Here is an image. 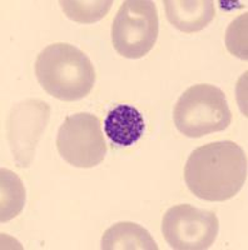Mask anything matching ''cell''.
<instances>
[{"mask_svg": "<svg viewBox=\"0 0 248 250\" xmlns=\"http://www.w3.org/2000/svg\"><path fill=\"white\" fill-rule=\"evenodd\" d=\"M159 34L157 6L151 0H127L120 5L113 24L112 44L119 55L140 59L153 49Z\"/></svg>", "mask_w": 248, "mask_h": 250, "instance_id": "277c9868", "label": "cell"}, {"mask_svg": "<svg viewBox=\"0 0 248 250\" xmlns=\"http://www.w3.org/2000/svg\"><path fill=\"white\" fill-rule=\"evenodd\" d=\"M146 129L144 118L138 109L119 104L114 106L104 119V133L113 144L131 146L142 138Z\"/></svg>", "mask_w": 248, "mask_h": 250, "instance_id": "9c48e42d", "label": "cell"}, {"mask_svg": "<svg viewBox=\"0 0 248 250\" xmlns=\"http://www.w3.org/2000/svg\"><path fill=\"white\" fill-rule=\"evenodd\" d=\"M57 149L59 155L75 168L90 169L99 165L107 154L99 118L90 113L67 117L58 130Z\"/></svg>", "mask_w": 248, "mask_h": 250, "instance_id": "5b68a950", "label": "cell"}, {"mask_svg": "<svg viewBox=\"0 0 248 250\" xmlns=\"http://www.w3.org/2000/svg\"><path fill=\"white\" fill-rule=\"evenodd\" d=\"M59 5L64 14L79 24H94L106 17L113 1L108 0H60Z\"/></svg>", "mask_w": 248, "mask_h": 250, "instance_id": "7c38bea8", "label": "cell"}, {"mask_svg": "<svg viewBox=\"0 0 248 250\" xmlns=\"http://www.w3.org/2000/svg\"><path fill=\"white\" fill-rule=\"evenodd\" d=\"M40 86L62 102H75L94 88L95 69L88 55L74 45L55 43L44 48L35 60Z\"/></svg>", "mask_w": 248, "mask_h": 250, "instance_id": "7a4b0ae2", "label": "cell"}, {"mask_svg": "<svg viewBox=\"0 0 248 250\" xmlns=\"http://www.w3.org/2000/svg\"><path fill=\"white\" fill-rule=\"evenodd\" d=\"M103 250H158L151 234L137 223L120 222L112 225L102 236Z\"/></svg>", "mask_w": 248, "mask_h": 250, "instance_id": "30bf717a", "label": "cell"}, {"mask_svg": "<svg viewBox=\"0 0 248 250\" xmlns=\"http://www.w3.org/2000/svg\"><path fill=\"white\" fill-rule=\"evenodd\" d=\"M247 179V155L232 140L194 149L184 167L192 194L207 202H225L240 193Z\"/></svg>", "mask_w": 248, "mask_h": 250, "instance_id": "6da1fadb", "label": "cell"}, {"mask_svg": "<svg viewBox=\"0 0 248 250\" xmlns=\"http://www.w3.org/2000/svg\"><path fill=\"white\" fill-rule=\"evenodd\" d=\"M50 105L44 100L25 99L12 108L6 119V138L18 168L30 167L38 142L48 126Z\"/></svg>", "mask_w": 248, "mask_h": 250, "instance_id": "52a82bcc", "label": "cell"}, {"mask_svg": "<svg viewBox=\"0 0 248 250\" xmlns=\"http://www.w3.org/2000/svg\"><path fill=\"white\" fill-rule=\"evenodd\" d=\"M220 222L213 211L191 204L169 208L163 215L162 233L172 249L204 250L218 235Z\"/></svg>", "mask_w": 248, "mask_h": 250, "instance_id": "8992f818", "label": "cell"}, {"mask_svg": "<svg viewBox=\"0 0 248 250\" xmlns=\"http://www.w3.org/2000/svg\"><path fill=\"white\" fill-rule=\"evenodd\" d=\"M163 4L169 23L187 34L207 28L216 15L212 0H165Z\"/></svg>", "mask_w": 248, "mask_h": 250, "instance_id": "ba28073f", "label": "cell"}, {"mask_svg": "<svg viewBox=\"0 0 248 250\" xmlns=\"http://www.w3.org/2000/svg\"><path fill=\"white\" fill-rule=\"evenodd\" d=\"M0 188H1V200H0V222L8 223L17 218L25 205V187L19 176L12 170L1 169L0 171Z\"/></svg>", "mask_w": 248, "mask_h": 250, "instance_id": "8fae6325", "label": "cell"}, {"mask_svg": "<svg viewBox=\"0 0 248 250\" xmlns=\"http://www.w3.org/2000/svg\"><path fill=\"white\" fill-rule=\"evenodd\" d=\"M247 18V13L240 15L232 21L225 33V45L229 53L245 60L248 59Z\"/></svg>", "mask_w": 248, "mask_h": 250, "instance_id": "4fadbf2b", "label": "cell"}, {"mask_svg": "<svg viewBox=\"0 0 248 250\" xmlns=\"http://www.w3.org/2000/svg\"><path fill=\"white\" fill-rule=\"evenodd\" d=\"M173 122L187 138H202L228 128L232 123L225 94L211 84H197L188 88L177 100Z\"/></svg>", "mask_w": 248, "mask_h": 250, "instance_id": "3957f363", "label": "cell"}]
</instances>
